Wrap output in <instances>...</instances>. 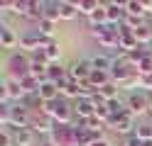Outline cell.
Masks as SVG:
<instances>
[{
  "label": "cell",
  "instance_id": "6da1fadb",
  "mask_svg": "<svg viewBox=\"0 0 152 146\" xmlns=\"http://www.w3.org/2000/svg\"><path fill=\"white\" fill-rule=\"evenodd\" d=\"M42 112L49 114L52 119H54V124H71V119L76 117L74 105L69 100H64V97H59V100H54V102H44Z\"/></svg>",
  "mask_w": 152,
  "mask_h": 146
},
{
  "label": "cell",
  "instance_id": "7a4b0ae2",
  "mask_svg": "<svg viewBox=\"0 0 152 146\" xmlns=\"http://www.w3.org/2000/svg\"><path fill=\"white\" fill-rule=\"evenodd\" d=\"M30 66H32V58L30 54L25 51H12L5 61V68H7V78H15V81H22V78L30 76Z\"/></svg>",
  "mask_w": 152,
  "mask_h": 146
},
{
  "label": "cell",
  "instance_id": "3957f363",
  "mask_svg": "<svg viewBox=\"0 0 152 146\" xmlns=\"http://www.w3.org/2000/svg\"><path fill=\"white\" fill-rule=\"evenodd\" d=\"M150 102H152V93H147V90H132V93H128V97H125V105H128V110L135 114V117H140V114H145V112H150Z\"/></svg>",
  "mask_w": 152,
  "mask_h": 146
},
{
  "label": "cell",
  "instance_id": "277c9868",
  "mask_svg": "<svg viewBox=\"0 0 152 146\" xmlns=\"http://www.w3.org/2000/svg\"><path fill=\"white\" fill-rule=\"evenodd\" d=\"M106 127H110L115 134L130 136V134H135V127H137V124H135V114L128 110V112H123L120 117H110V122H108Z\"/></svg>",
  "mask_w": 152,
  "mask_h": 146
},
{
  "label": "cell",
  "instance_id": "5b68a950",
  "mask_svg": "<svg viewBox=\"0 0 152 146\" xmlns=\"http://www.w3.org/2000/svg\"><path fill=\"white\" fill-rule=\"evenodd\" d=\"M93 73V63L91 58H76V61L69 66V78L71 81H88V76Z\"/></svg>",
  "mask_w": 152,
  "mask_h": 146
},
{
  "label": "cell",
  "instance_id": "8992f818",
  "mask_svg": "<svg viewBox=\"0 0 152 146\" xmlns=\"http://www.w3.org/2000/svg\"><path fill=\"white\" fill-rule=\"evenodd\" d=\"M10 132H12V141H15V146H34V144H37V132L30 129V127L17 129V127L10 124Z\"/></svg>",
  "mask_w": 152,
  "mask_h": 146
},
{
  "label": "cell",
  "instance_id": "52a82bcc",
  "mask_svg": "<svg viewBox=\"0 0 152 146\" xmlns=\"http://www.w3.org/2000/svg\"><path fill=\"white\" fill-rule=\"evenodd\" d=\"M37 95L42 97V102H54V100H59V97H61V88L56 85V83H52V81H42Z\"/></svg>",
  "mask_w": 152,
  "mask_h": 146
},
{
  "label": "cell",
  "instance_id": "ba28073f",
  "mask_svg": "<svg viewBox=\"0 0 152 146\" xmlns=\"http://www.w3.org/2000/svg\"><path fill=\"white\" fill-rule=\"evenodd\" d=\"M74 112H76V119H88V117L96 114V105H93L91 97H79L74 102Z\"/></svg>",
  "mask_w": 152,
  "mask_h": 146
},
{
  "label": "cell",
  "instance_id": "9c48e42d",
  "mask_svg": "<svg viewBox=\"0 0 152 146\" xmlns=\"http://www.w3.org/2000/svg\"><path fill=\"white\" fill-rule=\"evenodd\" d=\"M17 44H20L17 32L7 22H3V27H0V46H3V49H15Z\"/></svg>",
  "mask_w": 152,
  "mask_h": 146
},
{
  "label": "cell",
  "instance_id": "30bf717a",
  "mask_svg": "<svg viewBox=\"0 0 152 146\" xmlns=\"http://www.w3.org/2000/svg\"><path fill=\"white\" fill-rule=\"evenodd\" d=\"M81 12H79V5L76 3H69V0H59V19H66V22H71L76 19Z\"/></svg>",
  "mask_w": 152,
  "mask_h": 146
},
{
  "label": "cell",
  "instance_id": "8fae6325",
  "mask_svg": "<svg viewBox=\"0 0 152 146\" xmlns=\"http://www.w3.org/2000/svg\"><path fill=\"white\" fill-rule=\"evenodd\" d=\"M61 97H64V100H79V97H81V85H79V81H71V78H69V81H66L64 85H61Z\"/></svg>",
  "mask_w": 152,
  "mask_h": 146
},
{
  "label": "cell",
  "instance_id": "7c38bea8",
  "mask_svg": "<svg viewBox=\"0 0 152 146\" xmlns=\"http://www.w3.org/2000/svg\"><path fill=\"white\" fill-rule=\"evenodd\" d=\"M125 12H128L130 17H145V15H147L145 0H128V3H125Z\"/></svg>",
  "mask_w": 152,
  "mask_h": 146
},
{
  "label": "cell",
  "instance_id": "4fadbf2b",
  "mask_svg": "<svg viewBox=\"0 0 152 146\" xmlns=\"http://www.w3.org/2000/svg\"><path fill=\"white\" fill-rule=\"evenodd\" d=\"M91 63H93V68H96V71H110L113 58H110L106 51H101V54H96V56H91Z\"/></svg>",
  "mask_w": 152,
  "mask_h": 146
},
{
  "label": "cell",
  "instance_id": "5bb4252c",
  "mask_svg": "<svg viewBox=\"0 0 152 146\" xmlns=\"http://www.w3.org/2000/svg\"><path fill=\"white\" fill-rule=\"evenodd\" d=\"M88 83L96 88V90H101L106 83H110V73L108 71H96V68H93V73L88 76Z\"/></svg>",
  "mask_w": 152,
  "mask_h": 146
},
{
  "label": "cell",
  "instance_id": "9a60e30c",
  "mask_svg": "<svg viewBox=\"0 0 152 146\" xmlns=\"http://www.w3.org/2000/svg\"><path fill=\"white\" fill-rule=\"evenodd\" d=\"M44 54H47V61L49 63H61V44L56 42V39L44 49Z\"/></svg>",
  "mask_w": 152,
  "mask_h": 146
},
{
  "label": "cell",
  "instance_id": "2e32d148",
  "mask_svg": "<svg viewBox=\"0 0 152 146\" xmlns=\"http://www.w3.org/2000/svg\"><path fill=\"white\" fill-rule=\"evenodd\" d=\"M118 90H120V85L110 81V83H106V85L98 90V95H101L106 102H110V100H118Z\"/></svg>",
  "mask_w": 152,
  "mask_h": 146
},
{
  "label": "cell",
  "instance_id": "e0dca14e",
  "mask_svg": "<svg viewBox=\"0 0 152 146\" xmlns=\"http://www.w3.org/2000/svg\"><path fill=\"white\" fill-rule=\"evenodd\" d=\"M135 39H137V44H142V46H147L150 42H152V24H142L140 29H135Z\"/></svg>",
  "mask_w": 152,
  "mask_h": 146
},
{
  "label": "cell",
  "instance_id": "ac0fdd59",
  "mask_svg": "<svg viewBox=\"0 0 152 146\" xmlns=\"http://www.w3.org/2000/svg\"><path fill=\"white\" fill-rule=\"evenodd\" d=\"M135 136H137L140 141L150 144V141H152V122H142V124H137V127H135Z\"/></svg>",
  "mask_w": 152,
  "mask_h": 146
},
{
  "label": "cell",
  "instance_id": "d6986e66",
  "mask_svg": "<svg viewBox=\"0 0 152 146\" xmlns=\"http://www.w3.org/2000/svg\"><path fill=\"white\" fill-rule=\"evenodd\" d=\"M76 5H79V12H81L83 17H91V15L101 7V3H98V0H79Z\"/></svg>",
  "mask_w": 152,
  "mask_h": 146
},
{
  "label": "cell",
  "instance_id": "ffe728a7",
  "mask_svg": "<svg viewBox=\"0 0 152 146\" xmlns=\"http://www.w3.org/2000/svg\"><path fill=\"white\" fill-rule=\"evenodd\" d=\"M37 32H39L42 37H52L54 39V32H56V22H52V19H42L39 24H37Z\"/></svg>",
  "mask_w": 152,
  "mask_h": 146
},
{
  "label": "cell",
  "instance_id": "44dd1931",
  "mask_svg": "<svg viewBox=\"0 0 152 146\" xmlns=\"http://www.w3.org/2000/svg\"><path fill=\"white\" fill-rule=\"evenodd\" d=\"M44 17H47V19H52V22H59V3H54V0H47Z\"/></svg>",
  "mask_w": 152,
  "mask_h": 146
},
{
  "label": "cell",
  "instance_id": "7402d4cb",
  "mask_svg": "<svg viewBox=\"0 0 152 146\" xmlns=\"http://www.w3.org/2000/svg\"><path fill=\"white\" fill-rule=\"evenodd\" d=\"M123 146H145V141H140L135 134H130V136H125V141H123Z\"/></svg>",
  "mask_w": 152,
  "mask_h": 146
},
{
  "label": "cell",
  "instance_id": "603a6c76",
  "mask_svg": "<svg viewBox=\"0 0 152 146\" xmlns=\"http://www.w3.org/2000/svg\"><path fill=\"white\" fill-rule=\"evenodd\" d=\"M37 146H54V141L47 136V139H39V144H37Z\"/></svg>",
  "mask_w": 152,
  "mask_h": 146
},
{
  "label": "cell",
  "instance_id": "cb8c5ba5",
  "mask_svg": "<svg viewBox=\"0 0 152 146\" xmlns=\"http://www.w3.org/2000/svg\"><path fill=\"white\" fill-rule=\"evenodd\" d=\"M91 146H110V141L108 139H98V141H93Z\"/></svg>",
  "mask_w": 152,
  "mask_h": 146
},
{
  "label": "cell",
  "instance_id": "d4e9b609",
  "mask_svg": "<svg viewBox=\"0 0 152 146\" xmlns=\"http://www.w3.org/2000/svg\"><path fill=\"white\" fill-rule=\"evenodd\" d=\"M150 112H152V102H150Z\"/></svg>",
  "mask_w": 152,
  "mask_h": 146
},
{
  "label": "cell",
  "instance_id": "484cf974",
  "mask_svg": "<svg viewBox=\"0 0 152 146\" xmlns=\"http://www.w3.org/2000/svg\"><path fill=\"white\" fill-rule=\"evenodd\" d=\"M150 56H152V54H150Z\"/></svg>",
  "mask_w": 152,
  "mask_h": 146
}]
</instances>
